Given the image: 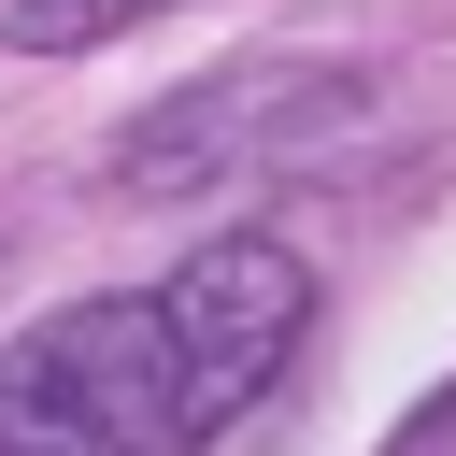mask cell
<instances>
[{
  "label": "cell",
  "mask_w": 456,
  "mask_h": 456,
  "mask_svg": "<svg viewBox=\"0 0 456 456\" xmlns=\"http://www.w3.org/2000/svg\"><path fill=\"white\" fill-rule=\"evenodd\" d=\"M142 14H171V0H14V57H86V43L142 28Z\"/></svg>",
  "instance_id": "cell-3"
},
{
  "label": "cell",
  "mask_w": 456,
  "mask_h": 456,
  "mask_svg": "<svg viewBox=\"0 0 456 456\" xmlns=\"http://www.w3.org/2000/svg\"><path fill=\"white\" fill-rule=\"evenodd\" d=\"M314 328V256L271 228L200 242L171 285L71 299L0 342V456H214Z\"/></svg>",
  "instance_id": "cell-1"
},
{
  "label": "cell",
  "mask_w": 456,
  "mask_h": 456,
  "mask_svg": "<svg viewBox=\"0 0 456 456\" xmlns=\"http://www.w3.org/2000/svg\"><path fill=\"white\" fill-rule=\"evenodd\" d=\"M370 114V86L356 71H242V86H200V100H171L157 128H128L114 142V171L142 185V200H185L200 171H271V157H299V142H328V128H356Z\"/></svg>",
  "instance_id": "cell-2"
}]
</instances>
